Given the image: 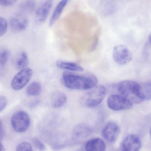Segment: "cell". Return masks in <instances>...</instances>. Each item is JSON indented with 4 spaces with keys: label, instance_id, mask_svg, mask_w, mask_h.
<instances>
[{
    "label": "cell",
    "instance_id": "cell-7",
    "mask_svg": "<svg viewBox=\"0 0 151 151\" xmlns=\"http://www.w3.org/2000/svg\"><path fill=\"white\" fill-rule=\"evenodd\" d=\"M113 58L117 64L124 65L132 60L133 56L127 47L124 45H120L114 48Z\"/></svg>",
    "mask_w": 151,
    "mask_h": 151
},
{
    "label": "cell",
    "instance_id": "cell-21",
    "mask_svg": "<svg viewBox=\"0 0 151 151\" xmlns=\"http://www.w3.org/2000/svg\"><path fill=\"white\" fill-rule=\"evenodd\" d=\"M10 52L8 49H0V68L4 67L9 61L10 57Z\"/></svg>",
    "mask_w": 151,
    "mask_h": 151
},
{
    "label": "cell",
    "instance_id": "cell-18",
    "mask_svg": "<svg viewBox=\"0 0 151 151\" xmlns=\"http://www.w3.org/2000/svg\"><path fill=\"white\" fill-rule=\"evenodd\" d=\"M42 91V85L38 81H33L31 83L26 90L27 94L30 96H39Z\"/></svg>",
    "mask_w": 151,
    "mask_h": 151
},
{
    "label": "cell",
    "instance_id": "cell-22",
    "mask_svg": "<svg viewBox=\"0 0 151 151\" xmlns=\"http://www.w3.org/2000/svg\"><path fill=\"white\" fill-rule=\"evenodd\" d=\"M32 143L35 148L40 151H44L46 150V146L38 138L35 137L32 139Z\"/></svg>",
    "mask_w": 151,
    "mask_h": 151
},
{
    "label": "cell",
    "instance_id": "cell-16",
    "mask_svg": "<svg viewBox=\"0 0 151 151\" xmlns=\"http://www.w3.org/2000/svg\"><path fill=\"white\" fill-rule=\"evenodd\" d=\"M69 1L70 0H61L57 4L50 20V26H52L57 22Z\"/></svg>",
    "mask_w": 151,
    "mask_h": 151
},
{
    "label": "cell",
    "instance_id": "cell-12",
    "mask_svg": "<svg viewBox=\"0 0 151 151\" xmlns=\"http://www.w3.org/2000/svg\"><path fill=\"white\" fill-rule=\"evenodd\" d=\"M93 132L91 127L85 123H80L75 126L73 131V136L77 139L88 138Z\"/></svg>",
    "mask_w": 151,
    "mask_h": 151
},
{
    "label": "cell",
    "instance_id": "cell-11",
    "mask_svg": "<svg viewBox=\"0 0 151 151\" xmlns=\"http://www.w3.org/2000/svg\"><path fill=\"white\" fill-rule=\"evenodd\" d=\"M53 5V0H46L38 8L35 12V20L39 24L44 23Z\"/></svg>",
    "mask_w": 151,
    "mask_h": 151
},
{
    "label": "cell",
    "instance_id": "cell-5",
    "mask_svg": "<svg viewBox=\"0 0 151 151\" xmlns=\"http://www.w3.org/2000/svg\"><path fill=\"white\" fill-rule=\"evenodd\" d=\"M32 74V70L30 68L26 67L20 70V71L14 76L12 81V88L15 91L22 89L29 82Z\"/></svg>",
    "mask_w": 151,
    "mask_h": 151
},
{
    "label": "cell",
    "instance_id": "cell-26",
    "mask_svg": "<svg viewBox=\"0 0 151 151\" xmlns=\"http://www.w3.org/2000/svg\"><path fill=\"white\" fill-rule=\"evenodd\" d=\"M17 0H0V4L2 6H12L17 2Z\"/></svg>",
    "mask_w": 151,
    "mask_h": 151
},
{
    "label": "cell",
    "instance_id": "cell-9",
    "mask_svg": "<svg viewBox=\"0 0 151 151\" xmlns=\"http://www.w3.org/2000/svg\"><path fill=\"white\" fill-rule=\"evenodd\" d=\"M120 128L117 123L110 122L103 128L102 135L103 137L110 143L114 142L119 137Z\"/></svg>",
    "mask_w": 151,
    "mask_h": 151
},
{
    "label": "cell",
    "instance_id": "cell-27",
    "mask_svg": "<svg viewBox=\"0 0 151 151\" xmlns=\"http://www.w3.org/2000/svg\"><path fill=\"white\" fill-rule=\"evenodd\" d=\"M5 131L1 122L0 120V141H1L5 136Z\"/></svg>",
    "mask_w": 151,
    "mask_h": 151
},
{
    "label": "cell",
    "instance_id": "cell-25",
    "mask_svg": "<svg viewBox=\"0 0 151 151\" xmlns=\"http://www.w3.org/2000/svg\"><path fill=\"white\" fill-rule=\"evenodd\" d=\"M8 104L7 98L3 96H0V112L5 109Z\"/></svg>",
    "mask_w": 151,
    "mask_h": 151
},
{
    "label": "cell",
    "instance_id": "cell-4",
    "mask_svg": "<svg viewBox=\"0 0 151 151\" xmlns=\"http://www.w3.org/2000/svg\"><path fill=\"white\" fill-rule=\"evenodd\" d=\"M11 124L16 132L24 133L27 131L30 126V117L26 112L19 111L12 117Z\"/></svg>",
    "mask_w": 151,
    "mask_h": 151
},
{
    "label": "cell",
    "instance_id": "cell-6",
    "mask_svg": "<svg viewBox=\"0 0 151 151\" xmlns=\"http://www.w3.org/2000/svg\"><path fill=\"white\" fill-rule=\"evenodd\" d=\"M108 107L114 111L129 110L133 107V104L121 95L113 94L108 97L107 100Z\"/></svg>",
    "mask_w": 151,
    "mask_h": 151
},
{
    "label": "cell",
    "instance_id": "cell-29",
    "mask_svg": "<svg viewBox=\"0 0 151 151\" xmlns=\"http://www.w3.org/2000/svg\"><path fill=\"white\" fill-rule=\"evenodd\" d=\"M149 40H150V42L151 44V32L150 33V36H149Z\"/></svg>",
    "mask_w": 151,
    "mask_h": 151
},
{
    "label": "cell",
    "instance_id": "cell-23",
    "mask_svg": "<svg viewBox=\"0 0 151 151\" xmlns=\"http://www.w3.org/2000/svg\"><path fill=\"white\" fill-rule=\"evenodd\" d=\"M8 24L6 19L0 16V37L5 34L8 29Z\"/></svg>",
    "mask_w": 151,
    "mask_h": 151
},
{
    "label": "cell",
    "instance_id": "cell-30",
    "mask_svg": "<svg viewBox=\"0 0 151 151\" xmlns=\"http://www.w3.org/2000/svg\"><path fill=\"white\" fill-rule=\"evenodd\" d=\"M150 137H151V128L150 129Z\"/></svg>",
    "mask_w": 151,
    "mask_h": 151
},
{
    "label": "cell",
    "instance_id": "cell-2",
    "mask_svg": "<svg viewBox=\"0 0 151 151\" xmlns=\"http://www.w3.org/2000/svg\"><path fill=\"white\" fill-rule=\"evenodd\" d=\"M139 84L130 80H125L118 83L117 88L120 94L132 104L143 102L139 92Z\"/></svg>",
    "mask_w": 151,
    "mask_h": 151
},
{
    "label": "cell",
    "instance_id": "cell-15",
    "mask_svg": "<svg viewBox=\"0 0 151 151\" xmlns=\"http://www.w3.org/2000/svg\"><path fill=\"white\" fill-rule=\"evenodd\" d=\"M106 145L104 141L99 138L91 139L85 145L86 151H105Z\"/></svg>",
    "mask_w": 151,
    "mask_h": 151
},
{
    "label": "cell",
    "instance_id": "cell-3",
    "mask_svg": "<svg viewBox=\"0 0 151 151\" xmlns=\"http://www.w3.org/2000/svg\"><path fill=\"white\" fill-rule=\"evenodd\" d=\"M106 88L103 85H96L84 94L81 99L83 106L88 108H94L98 106L104 100L106 94Z\"/></svg>",
    "mask_w": 151,
    "mask_h": 151
},
{
    "label": "cell",
    "instance_id": "cell-17",
    "mask_svg": "<svg viewBox=\"0 0 151 151\" xmlns=\"http://www.w3.org/2000/svg\"><path fill=\"white\" fill-rule=\"evenodd\" d=\"M139 92L143 101L151 100V82L139 83Z\"/></svg>",
    "mask_w": 151,
    "mask_h": 151
},
{
    "label": "cell",
    "instance_id": "cell-20",
    "mask_svg": "<svg viewBox=\"0 0 151 151\" xmlns=\"http://www.w3.org/2000/svg\"><path fill=\"white\" fill-rule=\"evenodd\" d=\"M35 6L36 3L34 0H27L21 4L20 8L23 13H31L34 10Z\"/></svg>",
    "mask_w": 151,
    "mask_h": 151
},
{
    "label": "cell",
    "instance_id": "cell-14",
    "mask_svg": "<svg viewBox=\"0 0 151 151\" xmlns=\"http://www.w3.org/2000/svg\"><path fill=\"white\" fill-rule=\"evenodd\" d=\"M58 68L61 70H66L72 72H82L83 71V67L80 65L74 62L58 60L56 63Z\"/></svg>",
    "mask_w": 151,
    "mask_h": 151
},
{
    "label": "cell",
    "instance_id": "cell-8",
    "mask_svg": "<svg viewBox=\"0 0 151 151\" xmlns=\"http://www.w3.org/2000/svg\"><path fill=\"white\" fill-rule=\"evenodd\" d=\"M29 20L25 13L18 12L11 17L9 25L12 30L15 32L24 31L28 25Z\"/></svg>",
    "mask_w": 151,
    "mask_h": 151
},
{
    "label": "cell",
    "instance_id": "cell-24",
    "mask_svg": "<svg viewBox=\"0 0 151 151\" xmlns=\"http://www.w3.org/2000/svg\"><path fill=\"white\" fill-rule=\"evenodd\" d=\"M16 151H33L31 144L27 142H23L18 145Z\"/></svg>",
    "mask_w": 151,
    "mask_h": 151
},
{
    "label": "cell",
    "instance_id": "cell-19",
    "mask_svg": "<svg viewBox=\"0 0 151 151\" xmlns=\"http://www.w3.org/2000/svg\"><path fill=\"white\" fill-rule=\"evenodd\" d=\"M29 63L28 56L25 52L20 54L16 62V66L18 70H21L26 68Z\"/></svg>",
    "mask_w": 151,
    "mask_h": 151
},
{
    "label": "cell",
    "instance_id": "cell-10",
    "mask_svg": "<svg viewBox=\"0 0 151 151\" xmlns=\"http://www.w3.org/2000/svg\"><path fill=\"white\" fill-rule=\"evenodd\" d=\"M142 143L139 137L136 135L130 134L126 137L121 144L122 151H139Z\"/></svg>",
    "mask_w": 151,
    "mask_h": 151
},
{
    "label": "cell",
    "instance_id": "cell-1",
    "mask_svg": "<svg viewBox=\"0 0 151 151\" xmlns=\"http://www.w3.org/2000/svg\"><path fill=\"white\" fill-rule=\"evenodd\" d=\"M62 81L68 88L87 90L96 87L98 81L96 76L92 74L82 75L65 72L62 76Z\"/></svg>",
    "mask_w": 151,
    "mask_h": 151
},
{
    "label": "cell",
    "instance_id": "cell-13",
    "mask_svg": "<svg viewBox=\"0 0 151 151\" xmlns=\"http://www.w3.org/2000/svg\"><path fill=\"white\" fill-rule=\"evenodd\" d=\"M50 101L51 106L54 108H61L67 102V96L62 91H55L51 95Z\"/></svg>",
    "mask_w": 151,
    "mask_h": 151
},
{
    "label": "cell",
    "instance_id": "cell-28",
    "mask_svg": "<svg viewBox=\"0 0 151 151\" xmlns=\"http://www.w3.org/2000/svg\"><path fill=\"white\" fill-rule=\"evenodd\" d=\"M0 151H5V149L2 144L0 141Z\"/></svg>",
    "mask_w": 151,
    "mask_h": 151
}]
</instances>
